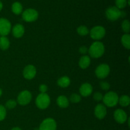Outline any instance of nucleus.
<instances>
[{"label": "nucleus", "instance_id": "nucleus-1", "mask_svg": "<svg viewBox=\"0 0 130 130\" xmlns=\"http://www.w3.org/2000/svg\"><path fill=\"white\" fill-rule=\"evenodd\" d=\"M88 52L92 58H100L105 53V46L102 42L95 41L90 46Z\"/></svg>", "mask_w": 130, "mask_h": 130}, {"label": "nucleus", "instance_id": "nucleus-2", "mask_svg": "<svg viewBox=\"0 0 130 130\" xmlns=\"http://www.w3.org/2000/svg\"><path fill=\"white\" fill-rule=\"evenodd\" d=\"M119 96L114 91H109L103 97V102L105 106L109 107H114L118 104Z\"/></svg>", "mask_w": 130, "mask_h": 130}, {"label": "nucleus", "instance_id": "nucleus-3", "mask_svg": "<svg viewBox=\"0 0 130 130\" xmlns=\"http://www.w3.org/2000/svg\"><path fill=\"white\" fill-rule=\"evenodd\" d=\"M50 97L46 93H40L36 99V105L40 109H46L50 104Z\"/></svg>", "mask_w": 130, "mask_h": 130}, {"label": "nucleus", "instance_id": "nucleus-4", "mask_svg": "<svg viewBox=\"0 0 130 130\" xmlns=\"http://www.w3.org/2000/svg\"><path fill=\"white\" fill-rule=\"evenodd\" d=\"M39 13L35 9L28 8L22 12V19L27 22H32L38 19Z\"/></svg>", "mask_w": 130, "mask_h": 130}, {"label": "nucleus", "instance_id": "nucleus-5", "mask_svg": "<svg viewBox=\"0 0 130 130\" xmlns=\"http://www.w3.org/2000/svg\"><path fill=\"white\" fill-rule=\"evenodd\" d=\"M105 15L110 21H116L121 17V11L116 6H110L105 11Z\"/></svg>", "mask_w": 130, "mask_h": 130}, {"label": "nucleus", "instance_id": "nucleus-6", "mask_svg": "<svg viewBox=\"0 0 130 130\" xmlns=\"http://www.w3.org/2000/svg\"><path fill=\"white\" fill-rule=\"evenodd\" d=\"M90 36L93 39L95 40H100L105 36L106 34L105 29L102 26L98 25L93 27L90 32Z\"/></svg>", "mask_w": 130, "mask_h": 130}, {"label": "nucleus", "instance_id": "nucleus-7", "mask_svg": "<svg viewBox=\"0 0 130 130\" xmlns=\"http://www.w3.org/2000/svg\"><path fill=\"white\" fill-rule=\"evenodd\" d=\"M110 73V67L106 63H102L96 67L95 70V74L99 79H105Z\"/></svg>", "mask_w": 130, "mask_h": 130}, {"label": "nucleus", "instance_id": "nucleus-8", "mask_svg": "<svg viewBox=\"0 0 130 130\" xmlns=\"http://www.w3.org/2000/svg\"><path fill=\"white\" fill-rule=\"evenodd\" d=\"M31 100V93L28 90H24L19 94L17 101L20 105H26L30 102Z\"/></svg>", "mask_w": 130, "mask_h": 130}, {"label": "nucleus", "instance_id": "nucleus-9", "mask_svg": "<svg viewBox=\"0 0 130 130\" xmlns=\"http://www.w3.org/2000/svg\"><path fill=\"white\" fill-rule=\"evenodd\" d=\"M11 24L8 19L0 18V35L6 36L11 31Z\"/></svg>", "mask_w": 130, "mask_h": 130}, {"label": "nucleus", "instance_id": "nucleus-10", "mask_svg": "<svg viewBox=\"0 0 130 130\" xmlns=\"http://www.w3.org/2000/svg\"><path fill=\"white\" fill-rule=\"evenodd\" d=\"M39 130H57V123L52 118H46L41 123Z\"/></svg>", "mask_w": 130, "mask_h": 130}, {"label": "nucleus", "instance_id": "nucleus-11", "mask_svg": "<svg viewBox=\"0 0 130 130\" xmlns=\"http://www.w3.org/2000/svg\"><path fill=\"white\" fill-rule=\"evenodd\" d=\"M114 118L117 123L123 124L126 123L128 119V116L126 112L123 109H117L114 112Z\"/></svg>", "mask_w": 130, "mask_h": 130}, {"label": "nucleus", "instance_id": "nucleus-12", "mask_svg": "<svg viewBox=\"0 0 130 130\" xmlns=\"http://www.w3.org/2000/svg\"><path fill=\"white\" fill-rule=\"evenodd\" d=\"M36 74V69L33 65H28L23 71V76L26 79H32Z\"/></svg>", "mask_w": 130, "mask_h": 130}, {"label": "nucleus", "instance_id": "nucleus-13", "mask_svg": "<svg viewBox=\"0 0 130 130\" xmlns=\"http://www.w3.org/2000/svg\"><path fill=\"white\" fill-rule=\"evenodd\" d=\"M95 115L99 119H102L106 116L107 109L103 104H98L95 108Z\"/></svg>", "mask_w": 130, "mask_h": 130}, {"label": "nucleus", "instance_id": "nucleus-14", "mask_svg": "<svg viewBox=\"0 0 130 130\" xmlns=\"http://www.w3.org/2000/svg\"><path fill=\"white\" fill-rule=\"evenodd\" d=\"M79 92L81 96H85V97H87V96H90L93 92V87L90 83H86L83 84L79 88Z\"/></svg>", "mask_w": 130, "mask_h": 130}, {"label": "nucleus", "instance_id": "nucleus-15", "mask_svg": "<svg viewBox=\"0 0 130 130\" xmlns=\"http://www.w3.org/2000/svg\"><path fill=\"white\" fill-rule=\"evenodd\" d=\"M25 32V28L22 24H17L12 29V34L14 37L20 38L24 36Z\"/></svg>", "mask_w": 130, "mask_h": 130}, {"label": "nucleus", "instance_id": "nucleus-16", "mask_svg": "<svg viewBox=\"0 0 130 130\" xmlns=\"http://www.w3.org/2000/svg\"><path fill=\"white\" fill-rule=\"evenodd\" d=\"M91 63V59L87 55H83L81 57L79 61V66L83 69L88 68Z\"/></svg>", "mask_w": 130, "mask_h": 130}, {"label": "nucleus", "instance_id": "nucleus-17", "mask_svg": "<svg viewBox=\"0 0 130 130\" xmlns=\"http://www.w3.org/2000/svg\"><path fill=\"white\" fill-rule=\"evenodd\" d=\"M57 105L61 108H67L69 105V100L64 95H60L57 99Z\"/></svg>", "mask_w": 130, "mask_h": 130}, {"label": "nucleus", "instance_id": "nucleus-18", "mask_svg": "<svg viewBox=\"0 0 130 130\" xmlns=\"http://www.w3.org/2000/svg\"><path fill=\"white\" fill-rule=\"evenodd\" d=\"M71 84V79L67 76H63L57 81V85L61 88H67Z\"/></svg>", "mask_w": 130, "mask_h": 130}, {"label": "nucleus", "instance_id": "nucleus-19", "mask_svg": "<svg viewBox=\"0 0 130 130\" xmlns=\"http://www.w3.org/2000/svg\"><path fill=\"white\" fill-rule=\"evenodd\" d=\"M11 11L15 15H20L22 13L23 11V6L20 2L13 3L11 5Z\"/></svg>", "mask_w": 130, "mask_h": 130}, {"label": "nucleus", "instance_id": "nucleus-20", "mask_svg": "<svg viewBox=\"0 0 130 130\" xmlns=\"http://www.w3.org/2000/svg\"><path fill=\"white\" fill-rule=\"evenodd\" d=\"M10 45V41L6 36L0 37V49L5 51L9 48Z\"/></svg>", "mask_w": 130, "mask_h": 130}, {"label": "nucleus", "instance_id": "nucleus-21", "mask_svg": "<svg viewBox=\"0 0 130 130\" xmlns=\"http://www.w3.org/2000/svg\"><path fill=\"white\" fill-rule=\"evenodd\" d=\"M122 44L126 49H130V36L129 34H125L121 38Z\"/></svg>", "mask_w": 130, "mask_h": 130}, {"label": "nucleus", "instance_id": "nucleus-22", "mask_svg": "<svg viewBox=\"0 0 130 130\" xmlns=\"http://www.w3.org/2000/svg\"><path fill=\"white\" fill-rule=\"evenodd\" d=\"M118 103H119L122 107H127L130 104V99L129 96L128 95H122L120 98H119V101Z\"/></svg>", "mask_w": 130, "mask_h": 130}, {"label": "nucleus", "instance_id": "nucleus-23", "mask_svg": "<svg viewBox=\"0 0 130 130\" xmlns=\"http://www.w3.org/2000/svg\"><path fill=\"white\" fill-rule=\"evenodd\" d=\"M77 34L81 36H85L88 35L90 33V30L88 29L87 27L85 25H81L77 29Z\"/></svg>", "mask_w": 130, "mask_h": 130}, {"label": "nucleus", "instance_id": "nucleus-24", "mask_svg": "<svg viewBox=\"0 0 130 130\" xmlns=\"http://www.w3.org/2000/svg\"><path fill=\"white\" fill-rule=\"evenodd\" d=\"M116 7L118 9H123L127 6V0H116Z\"/></svg>", "mask_w": 130, "mask_h": 130}, {"label": "nucleus", "instance_id": "nucleus-25", "mask_svg": "<svg viewBox=\"0 0 130 130\" xmlns=\"http://www.w3.org/2000/svg\"><path fill=\"white\" fill-rule=\"evenodd\" d=\"M122 29L123 31L126 34H128L130 30V23L128 20H124L122 23Z\"/></svg>", "mask_w": 130, "mask_h": 130}, {"label": "nucleus", "instance_id": "nucleus-26", "mask_svg": "<svg viewBox=\"0 0 130 130\" xmlns=\"http://www.w3.org/2000/svg\"><path fill=\"white\" fill-rule=\"evenodd\" d=\"M17 102L15 100H11V99L8 100L5 104V108H7L8 109H14L17 106Z\"/></svg>", "mask_w": 130, "mask_h": 130}, {"label": "nucleus", "instance_id": "nucleus-27", "mask_svg": "<svg viewBox=\"0 0 130 130\" xmlns=\"http://www.w3.org/2000/svg\"><path fill=\"white\" fill-rule=\"evenodd\" d=\"M81 100V97L77 93H73L70 96V101L72 103H79Z\"/></svg>", "mask_w": 130, "mask_h": 130}, {"label": "nucleus", "instance_id": "nucleus-28", "mask_svg": "<svg viewBox=\"0 0 130 130\" xmlns=\"http://www.w3.org/2000/svg\"><path fill=\"white\" fill-rule=\"evenodd\" d=\"M6 116V109L3 105H0V121H3Z\"/></svg>", "mask_w": 130, "mask_h": 130}, {"label": "nucleus", "instance_id": "nucleus-29", "mask_svg": "<svg viewBox=\"0 0 130 130\" xmlns=\"http://www.w3.org/2000/svg\"><path fill=\"white\" fill-rule=\"evenodd\" d=\"M103 97H104V96H103L102 94L100 92H96L93 95L94 100H96V102H100L101 101V100H102Z\"/></svg>", "mask_w": 130, "mask_h": 130}, {"label": "nucleus", "instance_id": "nucleus-30", "mask_svg": "<svg viewBox=\"0 0 130 130\" xmlns=\"http://www.w3.org/2000/svg\"><path fill=\"white\" fill-rule=\"evenodd\" d=\"M100 86L103 90H109L110 88V85L109 83L106 81H101L100 83Z\"/></svg>", "mask_w": 130, "mask_h": 130}, {"label": "nucleus", "instance_id": "nucleus-31", "mask_svg": "<svg viewBox=\"0 0 130 130\" xmlns=\"http://www.w3.org/2000/svg\"><path fill=\"white\" fill-rule=\"evenodd\" d=\"M39 91H40L41 93H46V92L47 90H48V87H47L46 85H44V84H42V85H41L40 86H39Z\"/></svg>", "mask_w": 130, "mask_h": 130}, {"label": "nucleus", "instance_id": "nucleus-32", "mask_svg": "<svg viewBox=\"0 0 130 130\" xmlns=\"http://www.w3.org/2000/svg\"><path fill=\"white\" fill-rule=\"evenodd\" d=\"M79 52L83 55H85L87 52H88V49L87 48V47L85 46H82L79 48Z\"/></svg>", "mask_w": 130, "mask_h": 130}, {"label": "nucleus", "instance_id": "nucleus-33", "mask_svg": "<svg viewBox=\"0 0 130 130\" xmlns=\"http://www.w3.org/2000/svg\"><path fill=\"white\" fill-rule=\"evenodd\" d=\"M11 130H22L19 127H15V128H13Z\"/></svg>", "mask_w": 130, "mask_h": 130}, {"label": "nucleus", "instance_id": "nucleus-34", "mask_svg": "<svg viewBox=\"0 0 130 130\" xmlns=\"http://www.w3.org/2000/svg\"><path fill=\"white\" fill-rule=\"evenodd\" d=\"M3 5L2 2H1V1H0V11H1V10H2V9H3Z\"/></svg>", "mask_w": 130, "mask_h": 130}, {"label": "nucleus", "instance_id": "nucleus-35", "mask_svg": "<svg viewBox=\"0 0 130 130\" xmlns=\"http://www.w3.org/2000/svg\"><path fill=\"white\" fill-rule=\"evenodd\" d=\"M2 94H3V91H2V90H1V89L0 88V97H1V96Z\"/></svg>", "mask_w": 130, "mask_h": 130}]
</instances>
